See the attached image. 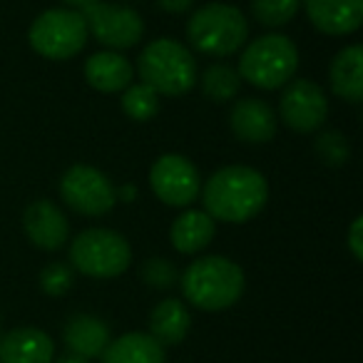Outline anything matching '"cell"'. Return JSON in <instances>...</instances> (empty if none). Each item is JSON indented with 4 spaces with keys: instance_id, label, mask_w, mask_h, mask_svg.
<instances>
[{
    "instance_id": "obj_1",
    "label": "cell",
    "mask_w": 363,
    "mask_h": 363,
    "mask_svg": "<svg viewBox=\"0 0 363 363\" xmlns=\"http://www.w3.org/2000/svg\"><path fill=\"white\" fill-rule=\"evenodd\" d=\"M199 194L204 199V212L212 219L244 224L267 207L269 182L252 167L229 164L214 172Z\"/></svg>"
},
{
    "instance_id": "obj_2",
    "label": "cell",
    "mask_w": 363,
    "mask_h": 363,
    "mask_svg": "<svg viewBox=\"0 0 363 363\" xmlns=\"http://www.w3.org/2000/svg\"><path fill=\"white\" fill-rule=\"evenodd\" d=\"M182 291L202 311H224L244 294V272L227 257H202L182 274Z\"/></svg>"
},
{
    "instance_id": "obj_3",
    "label": "cell",
    "mask_w": 363,
    "mask_h": 363,
    "mask_svg": "<svg viewBox=\"0 0 363 363\" xmlns=\"http://www.w3.org/2000/svg\"><path fill=\"white\" fill-rule=\"evenodd\" d=\"M137 72L142 82L157 95L179 97L197 85V60L194 55L172 38H160L150 43L137 57Z\"/></svg>"
},
{
    "instance_id": "obj_4",
    "label": "cell",
    "mask_w": 363,
    "mask_h": 363,
    "mask_svg": "<svg viewBox=\"0 0 363 363\" xmlns=\"http://www.w3.org/2000/svg\"><path fill=\"white\" fill-rule=\"evenodd\" d=\"M249 35L247 18L227 3H209L199 8L187 23V38L194 50L212 57H227L242 50Z\"/></svg>"
},
{
    "instance_id": "obj_5",
    "label": "cell",
    "mask_w": 363,
    "mask_h": 363,
    "mask_svg": "<svg viewBox=\"0 0 363 363\" xmlns=\"http://www.w3.org/2000/svg\"><path fill=\"white\" fill-rule=\"evenodd\" d=\"M298 67V50L286 35H262L244 48L239 57V77L259 90H279L291 82Z\"/></svg>"
},
{
    "instance_id": "obj_6",
    "label": "cell",
    "mask_w": 363,
    "mask_h": 363,
    "mask_svg": "<svg viewBox=\"0 0 363 363\" xmlns=\"http://www.w3.org/2000/svg\"><path fill=\"white\" fill-rule=\"evenodd\" d=\"M132 262V249L112 229H85L70 244V264L90 279H115Z\"/></svg>"
},
{
    "instance_id": "obj_7",
    "label": "cell",
    "mask_w": 363,
    "mask_h": 363,
    "mask_svg": "<svg viewBox=\"0 0 363 363\" xmlns=\"http://www.w3.org/2000/svg\"><path fill=\"white\" fill-rule=\"evenodd\" d=\"M33 50L48 60H70L85 48L87 26L80 11L52 8L33 21L28 30Z\"/></svg>"
},
{
    "instance_id": "obj_8",
    "label": "cell",
    "mask_w": 363,
    "mask_h": 363,
    "mask_svg": "<svg viewBox=\"0 0 363 363\" xmlns=\"http://www.w3.org/2000/svg\"><path fill=\"white\" fill-rule=\"evenodd\" d=\"M60 197L72 212L85 217H102L117 202L110 177L90 164H72L60 179Z\"/></svg>"
},
{
    "instance_id": "obj_9",
    "label": "cell",
    "mask_w": 363,
    "mask_h": 363,
    "mask_svg": "<svg viewBox=\"0 0 363 363\" xmlns=\"http://www.w3.org/2000/svg\"><path fill=\"white\" fill-rule=\"evenodd\" d=\"M82 18H85L87 33H92L100 45L110 50H127L135 48L145 35V23L140 13L127 6H115V3H87L82 6Z\"/></svg>"
},
{
    "instance_id": "obj_10",
    "label": "cell",
    "mask_w": 363,
    "mask_h": 363,
    "mask_svg": "<svg viewBox=\"0 0 363 363\" xmlns=\"http://www.w3.org/2000/svg\"><path fill=\"white\" fill-rule=\"evenodd\" d=\"M150 187L169 207H189L202 192L199 172L187 157L162 155L150 169Z\"/></svg>"
},
{
    "instance_id": "obj_11",
    "label": "cell",
    "mask_w": 363,
    "mask_h": 363,
    "mask_svg": "<svg viewBox=\"0 0 363 363\" xmlns=\"http://www.w3.org/2000/svg\"><path fill=\"white\" fill-rule=\"evenodd\" d=\"M279 112L286 127L294 132H313L326 122L328 100L323 90L313 80H294L286 82L284 95L279 100Z\"/></svg>"
},
{
    "instance_id": "obj_12",
    "label": "cell",
    "mask_w": 363,
    "mask_h": 363,
    "mask_svg": "<svg viewBox=\"0 0 363 363\" xmlns=\"http://www.w3.org/2000/svg\"><path fill=\"white\" fill-rule=\"evenodd\" d=\"M23 227H26L28 239L45 252H55V249L65 247L67 234H70L65 214L60 212L57 204L48 202V199H38L26 209Z\"/></svg>"
},
{
    "instance_id": "obj_13",
    "label": "cell",
    "mask_w": 363,
    "mask_h": 363,
    "mask_svg": "<svg viewBox=\"0 0 363 363\" xmlns=\"http://www.w3.org/2000/svg\"><path fill=\"white\" fill-rule=\"evenodd\" d=\"M313 28L326 35H351L363 23V0H303Z\"/></svg>"
},
{
    "instance_id": "obj_14",
    "label": "cell",
    "mask_w": 363,
    "mask_h": 363,
    "mask_svg": "<svg viewBox=\"0 0 363 363\" xmlns=\"http://www.w3.org/2000/svg\"><path fill=\"white\" fill-rule=\"evenodd\" d=\"M229 125H232L234 135L249 145H267L277 137V115L267 102L257 100V97L239 100L232 107Z\"/></svg>"
},
{
    "instance_id": "obj_15",
    "label": "cell",
    "mask_w": 363,
    "mask_h": 363,
    "mask_svg": "<svg viewBox=\"0 0 363 363\" xmlns=\"http://www.w3.org/2000/svg\"><path fill=\"white\" fill-rule=\"evenodd\" d=\"M55 343L40 328H13L0 336V363H52Z\"/></svg>"
},
{
    "instance_id": "obj_16",
    "label": "cell",
    "mask_w": 363,
    "mask_h": 363,
    "mask_svg": "<svg viewBox=\"0 0 363 363\" xmlns=\"http://www.w3.org/2000/svg\"><path fill=\"white\" fill-rule=\"evenodd\" d=\"M62 341L75 356L100 358L112 338L110 328H107V323L102 318L92 316V313H77L62 328Z\"/></svg>"
},
{
    "instance_id": "obj_17",
    "label": "cell",
    "mask_w": 363,
    "mask_h": 363,
    "mask_svg": "<svg viewBox=\"0 0 363 363\" xmlns=\"http://www.w3.org/2000/svg\"><path fill=\"white\" fill-rule=\"evenodd\" d=\"M130 60L120 55L117 50H102L87 57L85 62V80L90 87L100 92H122L127 85H132Z\"/></svg>"
},
{
    "instance_id": "obj_18",
    "label": "cell",
    "mask_w": 363,
    "mask_h": 363,
    "mask_svg": "<svg viewBox=\"0 0 363 363\" xmlns=\"http://www.w3.org/2000/svg\"><path fill=\"white\" fill-rule=\"evenodd\" d=\"M192 316L179 298H164L150 313V336L160 346H177L187 338Z\"/></svg>"
},
{
    "instance_id": "obj_19",
    "label": "cell",
    "mask_w": 363,
    "mask_h": 363,
    "mask_svg": "<svg viewBox=\"0 0 363 363\" xmlns=\"http://www.w3.org/2000/svg\"><path fill=\"white\" fill-rule=\"evenodd\" d=\"M331 90L346 102H361L363 97V48L348 45L333 57L328 70Z\"/></svg>"
},
{
    "instance_id": "obj_20",
    "label": "cell",
    "mask_w": 363,
    "mask_h": 363,
    "mask_svg": "<svg viewBox=\"0 0 363 363\" xmlns=\"http://www.w3.org/2000/svg\"><path fill=\"white\" fill-rule=\"evenodd\" d=\"M169 239L179 254H199L214 239V219L204 209H187L172 224Z\"/></svg>"
},
{
    "instance_id": "obj_21",
    "label": "cell",
    "mask_w": 363,
    "mask_h": 363,
    "mask_svg": "<svg viewBox=\"0 0 363 363\" xmlns=\"http://www.w3.org/2000/svg\"><path fill=\"white\" fill-rule=\"evenodd\" d=\"M100 363H164V346L150 333L132 331L107 343Z\"/></svg>"
},
{
    "instance_id": "obj_22",
    "label": "cell",
    "mask_w": 363,
    "mask_h": 363,
    "mask_svg": "<svg viewBox=\"0 0 363 363\" xmlns=\"http://www.w3.org/2000/svg\"><path fill=\"white\" fill-rule=\"evenodd\" d=\"M199 87H202L204 97H209L212 102H229L239 95L242 90V77L227 62H214L204 70L202 77H197Z\"/></svg>"
},
{
    "instance_id": "obj_23",
    "label": "cell",
    "mask_w": 363,
    "mask_h": 363,
    "mask_svg": "<svg viewBox=\"0 0 363 363\" xmlns=\"http://www.w3.org/2000/svg\"><path fill=\"white\" fill-rule=\"evenodd\" d=\"M122 92H125L122 95V112L135 122H147L160 112V95L145 82L127 85Z\"/></svg>"
},
{
    "instance_id": "obj_24",
    "label": "cell",
    "mask_w": 363,
    "mask_h": 363,
    "mask_svg": "<svg viewBox=\"0 0 363 363\" xmlns=\"http://www.w3.org/2000/svg\"><path fill=\"white\" fill-rule=\"evenodd\" d=\"M301 0H252V13L262 26L281 28L294 21Z\"/></svg>"
},
{
    "instance_id": "obj_25",
    "label": "cell",
    "mask_w": 363,
    "mask_h": 363,
    "mask_svg": "<svg viewBox=\"0 0 363 363\" xmlns=\"http://www.w3.org/2000/svg\"><path fill=\"white\" fill-rule=\"evenodd\" d=\"M140 274H142V281L152 289H172L177 284V279H179L174 264L167 262V259H160V257L147 259V262L142 264Z\"/></svg>"
},
{
    "instance_id": "obj_26",
    "label": "cell",
    "mask_w": 363,
    "mask_h": 363,
    "mask_svg": "<svg viewBox=\"0 0 363 363\" xmlns=\"http://www.w3.org/2000/svg\"><path fill=\"white\" fill-rule=\"evenodd\" d=\"M316 152L328 167H341L348 162V140L341 135V132H323L321 137L316 140Z\"/></svg>"
},
{
    "instance_id": "obj_27",
    "label": "cell",
    "mask_w": 363,
    "mask_h": 363,
    "mask_svg": "<svg viewBox=\"0 0 363 363\" xmlns=\"http://www.w3.org/2000/svg\"><path fill=\"white\" fill-rule=\"evenodd\" d=\"M72 269L65 267V264H50L40 272V289L48 294V296H62L72 289Z\"/></svg>"
},
{
    "instance_id": "obj_28",
    "label": "cell",
    "mask_w": 363,
    "mask_h": 363,
    "mask_svg": "<svg viewBox=\"0 0 363 363\" xmlns=\"http://www.w3.org/2000/svg\"><path fill=\"white\" fill-rule=\"evenodd\" d=\"M361 229H363V219L356 217L351 224V229H348V249H351L353 259L356 262H361L363 259V242H361Z\"/></svg>"
},
{
    "instance_id": "obj_29",
    "label": "cell",
    "mask_w": 363,
    "mask_h": 363,
    "mask_svg": "<svg viewBox=\"0 0 363 363\" xmlns=\"http://www.w3.org/2000/svg\"><path fill=\"white\" fill-rule=\"evenodd\" d=\"M157 6H160L164 13H172V16H182V13H187L189 8L194 6V0H157Z\"/></svg>"
},
{
    "instance_id": "obj_30",
    "label": "cell",
    "mask_w": 363,
    "mask_h": 363,
    "mask_svg": "<svg viewBox=\"0 0 363 363\" xmlns=\"http://www.w3.org/2000/svg\"><path fill=\"white\" fill-rule=\"evenodd\" d=\"M115 194L125 199V202H132V199H135V194H137V189L132 187V184H127V187H122V189H115Z\"/></svg>"
},
{
    "instance_id": "obj_31",
    "label": "cell",
    "mask_w": 363,
    "mask_h": 363,
    "mask_svg": "<svg viewBox=\"0 0 363 363\" xmlns=\"http://www.w3.org/2000/svg\"><path fill=\"white\" fill-rule=\"evenodd\" d=\"M55 363H87V358H80V356H75V353H67V356L57 358Z\"/></svg>"
},
{
    "instance_id": "obj_32",
    "label": "cell",
    "mask_w": 363,
    "mask_h": 363,
    "mask_svg": "<svg viewBox=\"0 0 363 363\" xmlns=\"http://www.w3.org/2000/svg\"><path fill=\"white\" fill-rule=\"evenodd\" d=\"M62 3H67V6H77V8H82V6H87V3H95V0H62Z\"/></svg>"
}]
</instances>
